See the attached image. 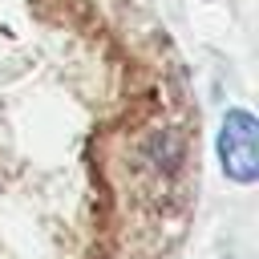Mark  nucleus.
Here are the masks:
<instances>
[{
    "mask_svg": "<svg viewBox=\"0 0 259 259\" xmlns=\"http://www.w3.org/2000/svg\"><path fill=\"white\" fill-rule=\"evenodd\" d=\"M255 117L247 109H231L223 117V130H219V162H223V174L231 182H255L259 178V146H255Z\"/></svg>",
    "mask_w": 259,
    "mask_h": 259,
    "instance_id": "1",
    "label": "nucleus"
}]
</instances>
